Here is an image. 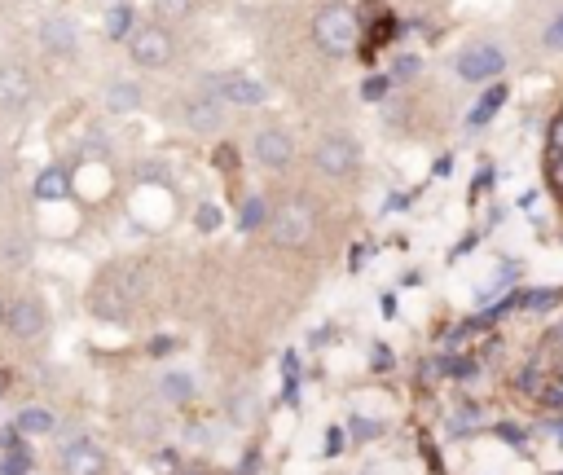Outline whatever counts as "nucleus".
Instances as JSON below:
<instances>
[{"label": "nucleus", "instance_id": "f257e3e1", "mask_svg": "<svg viewBox=\"0 0 563 475\" xmlns=\"http://www.w3.org/2000/svg\"><path fill=\"white\" fill-rule=\"evenodd\" d=\"M357 31H361V22L348 5H326V9H317V18H313V40L322 44L326 53H348L352 44H357Z\"/></svg>", "mask_w": 563, "mask_h": 475}, {"label": "nucleus", "instance_id": "f03ea898", "mask_svg": "<svg viewBox=\"0 0 563 475\" xmlns=\"http://www.w3.org/2000/svg\"><path fill=\"white\" fill-rule=\"evenodd\" d=\"M269 234L278 247H304L313 238V207L304 198H286L278 212H269Z\"/></svg>", "mask_w": 563, "mask_h": 475}, {"label": "nucleus", "instance_id": "7ed1b4c3", "mask_svg": "<svg viewBox=\"0 0 563 475\" xmlns=\"http://www.w3.org/2000/svg\"><path fill=\"white\" fill-rule=\"evenodd\" d=\"M128 53H132V62L150 66V71H154V66H168L172 53H176L172 31L159 27V22H150V27H141V31H132V36H128Z\"/></svg>", "mask_w": 563, "mask_h": 475}, {"label": "nucleus", "instance_id": "20e7f679", "mask_svg": "<svg viewBox=\"0 0 563 475\" xmlns=\"http://www.w3.org/2000/svg\"><path fill=\"white\" fill-rule=\"evenodd\" d=\"M502 66H506V53L498 44H476V49H467L458 58V75L467 84H484V80H493V75H502Z\"/></svg>", "mask_w": 563, "mask_h": 475}, {"label": "nucleus", "instance_id": "39448f33", "mask_svg": "<svg viewBox=\"0 0 563 475\" xmlns=\"http://www.w3.org/2000/svg\"><path fill=\"white\" fill-rule=\"evenodd\" d=\"M220 110H225V102H220L216 84H203L190 102H185V124H190L194 132H212L220 124Z\"/></svg>", "mask_w": 563, "mask_h": 475}, {"label": "nucleus", "instance_id": "423d86ee", "mask_svg": "<svg viewBox=\"0 0 563 475\" xmlns=\"http://www.w3.org/2000/svg\"><path fill=\"white\" fill-rule=\"evenodd\" d=\"M317 168L326 176H352L357 172V146L348 137H326L317 146Z\"/></svg>", "mask_w": 563, "mask_h": 475}, {"label": "nucleus", "instance_id": "0eeeda50", "mask_svg": "<svg viewBox=\"0 0 563 475\" xmlns=\"http://www.w3.org/2000/svg\"><path fill=\"white\" fill-rule=\"evenodd\" d=\"M216 93L229 106H260L264 102V84L251 75H216Z\"/></svg>", "mask_w": 563, "mask_h": 475}, {"label": "nucleus", "instance_id": "6e6552de", "mask_svg": "<svg viewBox=\"0 0 563 475\" xmlns=\"http://www.w3.org/2000/svg\"><path fill=\"white\" fill-rule=\"evenodd\" d=\"M291 154H295V141L286 137V132H278V128H264L260 137H256V163L260 168H286L291 163Z\"/></svg>", "mask_w": 563, "mask_h": 475}, {"label": "nucleus", "instance_id": "1a4fd4ad", "mask_svg": "<svg viewBox=\"0 0 563 475\" xmlns=\"http://www.w3.org/2000/svg\"><path fill=\"white\" fill-rule=\"evenodd\" d=\"M31 93H36V84L22 66H0V110H22Z\"/></svg>", "mask_w": 563, "mask_h": 475}, {"label": "nucleus", "instance_id": "9d476101", "mask_svg": "<svg viewBox=\"0 0 563 475\" xmlns=\"http://www.w3.org/2000/svg\"><path fill=\"white\" fill-rule=\"evenodd\" d=\"M40 44H44L49 53H58V58H71L75 44H80V31H75L71 18L53 14V18H44V27H40Z\"/></svg>", "mask_w": 563, "mask_h": 475}, {"label": "nucleus", "instance_id": "9b49d317", "mask_svg": "<svg viewBox=\"0 0 563 475\" xmlns=\"http://www.w3.org/2000/svg\"><path fill=\"white\" fill-rule=\"evenodd\" d=\"M62 471L66 475H102L106 471V458H102V449H97V445L75 440V445L62 454Z\"/></svg>", "mask_w": 563, "mask_h": 475}, {"label": "nucleus", "instance_id": "f8f14e48", "mask_svg": "<svg viewBox=\"0 0 563 475\" xmlns=\"http://www.w3.org/2000/svg\"><path fill=\"white\" fill-rule=\"evenodd\" d=\"M9 330H14L18 339H36L44 330V308L36 300H18L9 308Z\"/></svg>", "mask_w": 563, "mask_h": 475}, {"label": "nucleus", "instance_id": "ddd939ff", "mask_svg": "<svg viewBox=\"0 0 563 475\" xmlns=\"http://www.w3.org/2000/svg\"><path fill=\"white\" fill-rule=\"evenodd\" d=\"M66 194H71V176H66V168H44L36 176V198L40 203H62Z\"/></svg>", "mask_w": 563, "mask_h": 475}, {"label": "nucleus", "instance_id": "4468645a", "mask_svg": "<svg viewBox=\"0 0 563 475\" xmlns=\"http://www.w3.org/2000/svg\"><path fill=\"white\" fill-rule=\"evenodd\" d=\"M93 313L110 317V322H124V317H128V295L115 291V286H102V291L93 295Z\"/></svg>", "mask_w": 563, "mask_h": 475}, {"label": "nucleus", "instance_id": "2eb2a0df", "mask_svg": "<svg viewBox=\"0 0 563 475\" xmlns=\"http://www.w3.org/2000/svg\"><path fill=\"white\" fill-rule=\"evenodd\" d=\"M502 102H506V84H493L489 93L480 97V106L471 110V128H484V124H489V119L498 115V106H502Z\"/></svg>", "mask_w": 563, "mask_h": 475}, {"label": "nucleus", "instance_id": "dca6fc26", "mask_svg": "<svg viewBox=\"0 0 563 475\" xmlns=\"http://www.w3.org/2000/svg\"><path fill=\"white\" fill-rule=\"evenodd\" d=\"M14 432L22 436H44V432H53V414L49 410H22L14 418Z\"/></svg>", "mask_w": 563, "mask_h": 475}, {"label": "nucleus", "instance_id": "f3484780", "mask_svg": "<svg viewBox=\"0 0 563 475\" xmlns=\"http://www.w3.org/2000/svg\"><path fill=\"white\" fill-rule=\"evenodd\" d=\"M137 102H141V93L132 84H110L106 88V106L115 110V115H124V110H137Z\"/></svg>", "mask_w": 563, "mask_h": 475}, {"label": "nucleus", "instance_id": "a211bd4d", "mask_svg": "<svg viewBox=\"0 0 563 475\" xmlns=\"http://www.w3.org/2000/svg\"><path fill=\"white\" fill-rule=\"evenodd\" d=\"M159 392L168 396L172 405H185V401L194 396V383L185 379V374H163V379H159Z\"/></svg>", "mask_w": 563, "mask_h": 475}, {"label": "nucleus", "instance_id": "6ab92c4d", "mask_svg": "<svg viewBox=\"0 0 563 475\" xmlns=\"http://www.w3.org/2000/svg\"><path fill=\"white\" fill-rule=\"evenodd\" d=\"M31 471V454L18 445H5V458H0V475H27Z\"/></svg>", "mask_w": 563, "mask_h": 475}, {"label": "nucleus", "instance_id": "aec40b11", "mask_svg": "<svg viewBox=\"0 0 563 475\" xmlns=\"http://www.w3.org/2000/svg\"><path fill=\"white\" fill-rule=\"evenodd\" d=\"M106 36H110V40L132 36V9H128V5H115V9L106 14Z\"/></svg>", "mask_w": 563, "mask_h": 475}, {"label": "nucleus", "instance_id": "412c9836", "mask_svg": "<svg viewBox=\"0 0 563 475\" xmlns=\"http://www.w3.org/2000/svg\"><path fill=\"white\" fill-rule=\"evenodd\" d=\"M264 220H269V207H264V198H247V207H242L238 225H242V229H260Z\"/></svg>", "mask_w": 563, "mask_h": 475}, {"label": "nucleus", "instance_id": "4be33fe9", "mask_svg": "<svg viewBox=\"0 0 563 475\" xmlns=\"http://www.w3.org/2000/svg\"><path fill=\"white\" fill-rule=\"evenodd\" d=\"M154 9H159L163 18H190L194 14V0H154Z\"/></svg>", "mask_w": 563, "mask_h": 475}, {"label": "nucleus", "instance_id": "5701e85b", "mask_svg": "<svg viewBox=\"0 0 563 475\" xmlns=\"http://www.w3.org/2000/svg\"><path fill=\"white\" fill-rule=\"evenodd\" d=\"M388 84H392V75H370V80L361 84V97H366V102H379V97L388 93Z\"/></svg>", "mask_w": 563, "mask_h": 475}, {"label": "nucleus", "instance_id": "b1692460", "mask_svg": "<svg viewBox=\"0 0 563 475\" xmlns=\"http://www.w3.org/2000/svg\"><path fill=\"white\" fill-rule=\"evenodd\" d=\"M559 304V291H533V295H524V308H533V313H546V308H555Z\"/></svg>", "mask_w": 563, "mask_h": 475}, {"label": "nucleus", "instance_id": "393cba45", "mask_svg": "<svg viewBox=\"0 0 563 475\" xmlns=\"http://www.w3.org/2000/svg\"><path fill=\"white\" fill-rule=\"evenodd\" d=\"M546 44H550V49H563V9L546 22Z\"/></svg>", "mask_w": 563, "mask_h": 475}, {"label": "nucleus", "instance_id": "a878e982", "mask_svg": "<svg viewBox=\"0 0 563 475\" xmlns=\"http://www.w3.org/2000/svg\"><path fill=\"white\" fill-rule=\"evenodd\" d=\"M546 141H550V154H563V115H555V119H550Z\"/></svg>", "mask_w": 563, "mask_h": 475}, {"label": "nucleus", "instance_id": "bb28decb", "mask_svg": "<svg viewBox=\"0 0 563 475\" xmlns=\"http://www.w3.org/2000/svg\"><path fill=\"white\" fill-rule=\"evenodd\" d=\"M216 225H220V212L212 203H203V207H198V229H203V234H212Z\"/></svg>", "mask_w": 563, "mask_h": 475}, {"label": "nucleus", "instance_id": "cd10ccee", "mask_svg": "<svg viewBox=\"0 0 563 475\" xmlns=\"http://www.w3.org/2000/svg\"><path fill=\"white\" fill-rule=\"evenodd\" d=\"M546 176H550V185L563 194V154H550V163H546Z\"/></svg>", "mask_w": 563, "mask_h": 475}, {"label": "nucleus", "instance_id": "c85d7f7f", "mask_svg": "<svg viewBox=\"0 0 563 475\" xmlns=\"http://www.w3.org/2000/svg\"><path fill=\"white\" fill-rule=\"evenodd\" d=\"M352 432L361 440H370V436H379V423H374V418H352Z\"/></svg>", "mask_w": 563, "mask_h": 475}, {"label": "nucleus", "instance_id": "c756f323", "mask_svg": "<svg viewBox=\"0 0 563 475\" xmlns=\"http://www.w3.org/2000/svg\"><path fill=\"white\" fill-rule=\"evenodd\" d=\"M405 75H418V58H401L392 66V80H405Z\"/></svg>", "mask_w": 563, "mask_h": 475}, {"label": "nucleus", "instance_id": "7c9ffc66", "mask_svg": "<svg viewBox=\"0 0 563 475\" xmlns=\"http://www.w3.org/2000/svg\"><path fill=\"white\" fill-rule=\"evenodd\" d=\"M5 260H9V264H22V260H27V242H9Z\"/></svg>", "mask_w": 563, "mask_h": 475}, {"label": "nucleus", "instance_id": "2f4dec72", "mask_svg": "<svg viewBox=\"0 0 563 475\" xmlns=\"http://www.w3.org/2000/svg\"><path fill=\"white\" fill-rule=\"evenodd\" d=\"M326 449H330V454H339V449H344V432H339V427H330V436H326Z\"/></svg>", "mask_w": 563, "mask_h": 475}, {"label": "nucleus", "instance_id": "473e14b6", "mask_svg": "<svg viewBox=\"0 0 563 475\" xmlns=\"http://www.w3.org/2000/svg\"><path fill=\"white\" fill-rule=\"evenodd\" d=\"M392 361H388V348H374V370H388Z\"/></svg>", "mask_w": 563, "mask_h": 475}, {"label": "nucleus", "instance_id": "72a5a7b5", "mask_svg": "<svg viewBox=\"0 0 563 475\" xmlns=\"http://www.w3.org/2000/svg\"><path fill=\"white\" fill-rule=\"evenodd\" d=\"M550 344H555V348H563V322H559L555 330H550Z\"/></svg>", "mask_w": 563, "mask_h": 475}, {"label": "nucleus", "instance_id": "f704fd0d", "mask_svg": "<svg viewBox=\"0 0 563 475\" xmlns=\"http://www.w3.org/2000/svg\"><path fill=\"white\" fill-rule=\"evenodd\" d=\"M5 388H9V374H5V370H0V396H5Z\"/></svg>", "mask_w": 563, "mask_h": 475}, {"label": "nucleus", "instance_id": "c9c22d12", "mask_svg": "<svg viewBox=\"0 0 563 475\" xmlns=\"http://www.w3.org/2000/svg\"><path fill=\"white\" fill-rule=\"evenodd\" d=\"M0 181H5V163H0Z\"/></svg>", "mask_w": 563, "mask_h": 475}, {"label": "nucleus", "instance_id": "e433bc0d", "mask_svg": "<svg viewBox=\"0 0 563 475\" xmlns=\"http://www.w3.org/2000/svg\"><path fill=\"white\" fill-rule=\"evenodd\" d=\"M0 322H5V304H0Z\"/></svg>", "mask_w": 563, "mask_h": 475}]
</instances>
